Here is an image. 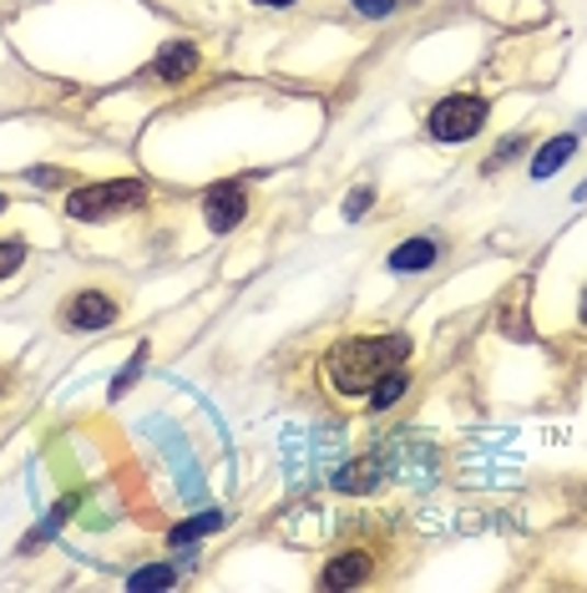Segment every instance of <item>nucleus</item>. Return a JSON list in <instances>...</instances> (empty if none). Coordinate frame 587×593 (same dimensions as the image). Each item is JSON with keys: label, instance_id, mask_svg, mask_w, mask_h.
Returning a JSON list of instances; mask_svg holds the SVG:
<instances>
[{"label": "nucleus", "instance_id": "1", "mask_svg": "<svg viewBox=\"0 0 587 593\" xmlns=\"http://www.w3.org/2000/svg\"><path fill=\"white\" fill-rule=\"evenodd\" d=\"M405 350H410V340L405 335H365V340H345L329 350L325 370L329 381H335V391L345 395H370V385L385 376V370H395L405 360Z\"/></svg>", "mask_w": 587, "mask_h": 593}, {"label": "nucleus", "instance_id": "19", "mask_svg": "<svg viewBox=\"0 0 587 593\" xmlns=\"http://www.w3.org/2000/svg\"><path fill=\"white\" fill-rule=\"evenodd\" d=\"M259 5H294V0H259Z\"/></svg>", "mask_w": 587, "mask_h": 593}, {"label": "nucleus", "instance_id": "7", "mask_svg": "<svg viewBox=\"0 0 587 593\" xmlns=\"http://www.w3.org/2000/svg\"><path fill=\"white\" fill-rule=\"evenodd\" d=\"M153 71L162 81H183V77H193V71H197V52L188 46V41H178V46H162V52H157V61H153Z\"/></svg>", "mask_w": 587, "mask_h": 593}, {"label": "nucleus", "instance_id": "12", "mask_svg": "<svg viewBox=\"0 0 587 593\" xmlns=\"http://www.w3.org/2000/svg\"><path fill=\"white\" fill-rule=\"evenodd\" d=\"M405 385H410V381H405V370H400V366H395V370H385V376H380V381L370 385V406H375V411L395 406V401H400V395H405Z\"/></svg>", "mask_w": 587, "mask_h": 593}, {"label": "nucleus", "instance_id": "3", "mask_svg": "<svg viewBox=\"0 0 587 593\" xmlns=\"http://www.w3.org/2000/svg\"><path fill=\"white\" fill-rule=\"evenodd\" d=\"M486 127V102L482 97H445L431 112V137L436 143H466Z\"/></svg>", "mask_w": 587, "mask_h": 593}, {"label": "nucleus", "instance_id": "4", "mask_svg": "<svg viewBox=\"0 0 587 593\" xmlns=\"http://www.w3.org/2000/svg\"><path fill=\"white\" fill-rule=\"evenodd\" d=\"M244 213H248V198L238 183H218L208 188V198H203V219H208L213 234H228V228L244 224Z\"/></svg>", "mask_w": 587, "mask_h": 593}, {"label": "nucleus", "instance_id": "8", "mask_svg": "<svg viewBox=\"0 0 587 593\" xmlns=\"http://www.w3.org/2000/svg\"><path fill=\"white\" fill-rule=\"evenodd\" d=\"M365 573H370V553H340L325 573H319V583H325V589H354Z\"/></svg>", "mask_w": 587, "mask_h": 593}, {"label": "nucleus", "instance_id": "2", "mask_svg": "<svg viewBox=\"0 0 587 593\" xmlns=\"http://www.w3.org/2000/svg\"><path fill=\"white\" fill-rule=\"evenodd\" d=\"M147 198V188L137 183V178H117V183H87L77 188V193L66 198V213L71 219H106V213H122V209H137Z\"/></svg>", "mask_w": 587, "mask_h": 593}, {"label": "nucleus", "instance_id": "6", "mask_svg": "<svg viewBox=\"0 0 587 593\" xmlns=\"http://www.w3.org/2000/svg\"><path fill=\"white\" fill-rule=\"evenodd\" d=\"M380 477H385V461H375V457H360V461H350V467H340V472L329 477L335 482V492H375L380 488Z\"/></svg>", "mask_w": 587, "mask_h": 593}, {"label": "nucleus", "instance_id": "13", "mask_svg": "<svg viewBox=\"0 0 587 593\" xmlns=\"http://www.w3.org/2000/svg\"><path fill=\"white\" fill-rule=\"evenodd\" d=\"M178 583V568L172 563H153V568H137L127 579V589H172Z\"/></svg>", "mask_w": 587, "mask_h": 593}, {"label": "nucleus", "instance_id": "15", "mask_svg": "<svg viewBox=\"0 0 587 593\" xmlns=\"http://www.w3.org/2000/svg\"><path fill=\"white\" fill-rule=\"evenodd\" d=\"M21 259H26V244H21V238H5V244H0V279L15 275Z\"/></svg>", "mask_w": 587, "mask_h": 593}, {"label": "nucleus", "instance_id": "18", "mask_svg": "<svg viewBox=\"0 0 587 593\" xmlns=\"http://www.w3.org/2000/svg\"><path fill=\"white\" fill-rule=\"evenodd\" d=\"M354 11H365V15H391V11H395V0H354Z\"/></svg>", "mask_w": 587, "mask_h": 593}, {"label": "nucleus", "instance_id": "16", "mask_svg": "<svg viewBox=\"0 0 587 593\" xmlns=\"http://www.w3.org/2000/svg\"><path fill=\"white\" fill-rule=\"evenodd\" d=\"M370 203H375V193H370V188H354V193L345 198V219H365Z\"/></svg>", "mask_w": 587, "mask_h": 593}, {"label": "nucleus", "instance_id": "11", "mask_svg": "<svg viewBox=\"0 0 587 593\" xmlns=\"http://www.w3.org/2000/svg\"><path fill=\"white\" fill-rule=\"evenodd\" d=\"M228 523V517L213 507V513H197V517H188V523H178L168 533V542H193V538H208V533H218V527Z\"/></svg>", "mask_w": 587, "mask_h": 593}, {"label": "nucleus", "instance_id": "20", "mask_svg": "<svg viewBox=\"0 0 587 593\" xmlns=\"http://www.w3.org/2000/svg\"><path fill=\"white\" fill-rule=\"evenodd\" d=\"M583 320H587V300H583Z\"/></svg>", "mask_w": 587, "mask_h": 593}, {"label": "nucleus", "instance_id": "14", "mask_svg": "<svg viewBox=\"0 0 587 593\" xmlns=\"http://www.w3.org/2000/svg\"><path fill=\"white\" fill-rule=\"evenodd\" d=\"M143 366H147V345H143V350H137V356L127 360V366L117 370V381H112V401H122V395H127L132 385H137V376H143Z\"/></svg>", "mask_w": 587, "mask_h": 593}, {"label": "nucleus", "instance_id": "9", "mask_svg": "<svg viewBox=\"0 0 587 593\" xmlns=\"http://www.w3.org/2000/svg\"><path fill=\"white\" fill-rule=\"evenodd\" d=\"M431 264H436V244H431V238H410V244H400V249L391 254L395 275H416V269H431Z\"/></svg>", "mask_w": 587, "mask_h": 593}, {"label": "nucleus", "instance_id": "17", "mask_svg": "<svg viewBox=\"0 0 587 593\" xmlns=\"http://www.w3.org/2000/svg\"><path fill=\"white\" fill-rule=\"evenodd\" d=\"M517 153H522V137H507V143L496 147V158H492V163H486V172H496V168H507V163H511V158H517Z\"/></svg>", "mask_w": 587, "mask_h": 593}, {"label": "nucleus", "instance_id": "5", "mask_svg": "<svg viewBox=\"0 0 587 593\" xmlns=\"http://www.w3.org/2000/svg\"><path fill=\"white\" fill-rule=\"evenodd\" d=\"M61 320H66V329H106L112 320H117V304L106 300L102 290H81V294L66 300Z\"/></svg>", "mask_w": 587, "mask_h": 593}, {"label": "nucleus", "instance_id": "10", "mask_svg": "<svg viewBox=\"0 0 587 593\" xmlns=\"http://www.w3.org/2000/svg\"><path fill=\"white\" fill-rule=\"evenodd\" d=\"M573 147H577V137L573 132H562V137H552L548 147H542V153H537L532 158V178H552V172L562 168V163L573 158Z\"/></svg>", "mask_w": 587, "mask_h": 593}, {"label": "nucleus", "instance_id": "21", "mask_svg": "<svg viewBox=\"0 0 587 593\" xmlns=\"http://www.w3.org/2000/svg\"><path fill=\"white\" fill-rule=\"evenodd\" d=\"M0 209H5V198H0Z\"/></svg>", "mask_w": 587, "mask_h": 593}]
</instances>
